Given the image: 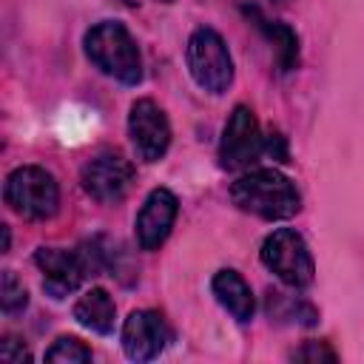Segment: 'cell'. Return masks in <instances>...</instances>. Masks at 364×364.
Returning a JSON list of instances; mask_svg holds the SVG:
<instances>
[{
    "label": "cell",
    "instance_id": "obj_1",
    "mask_svg": "<svg viewBox=\"0 0 364 364\" xmlns=\"http://www.w3.org/2000/svg\"><path fill=\"white\" fill-rule=\"evenodd\" d=\"M230 199L239 210L253 213L267 222L290 219L301 208L299 188L290 176H284L276 168H250L242 171V176L230 185Z\"/></svg>",
    "mask_w": 364,
    "mask_h": 364
},
{
    "label": "cell",
    "instance_id": "obj_2",
    "mask_svg": "<svg viewBox=\"0 0 364 364\" xmlns=\"http://www.w3.org/2000/svg\"><path fill=\"white\" fill-rule=\"evenodd\" d=\"M85 57L122 85H136L142 80V57L131 31L117 20H102L85 31Z\"/></svg>",
    "mask_w": 364,
    "mask_h": 364
},
{
    "label": "cell",
    "instance_id": "obj_3",
    "mask_svg": "<svg viewBox=\"0 0 364 364\" xmlns=\"http://www.w3.org/2000/svg\"><path fill=\"white\" fill-rule=\"evenodd\" d=\"M3 199L17 216L43 222L60 208V185L54 173L40 165H20L6 176Z\"/></svg>",
    "mask_w": 364,
    "mask_h": 364
},
{
    "label": "cell",
    "instance_id": "obj_4",
    "mask_svg": "<svg viewBox=\"0 0 364 364\" xmlns=\"http://www.w3.org/2000/svg\"><path fill=\"white\" fill-rule=\"evenodd\" d=\"M185 60H188V71H191L193 82L202 91L225 94L230 88V82H233V60H230L228 43L210 26H199V28L191 31L188 48H185Z\"/></svg>",
    "mask_w": 364,
    "mask_h": 364
},
{
    "label": "cell",
    "instance_id": "obj_5",
    "mask_svg": "<svg viewBox=\"0 0 364 364\" xmlns=\"http://www.w3.org/2000/svg\"><path fill=\"white\" fill-rule=\"evenodd\" d=\"M262 264L287 287L301 290L307 284H313L316 276V262L313 253L304 242V236L293 228H279L273 230L264 242H262Z\"/></svg>",
    "mask_w": 364,
    "mask_h": 364
},
{
    "label": "cell",
    "instance_id": "obj_6",
    "mask_svg": "<svg viewBox=\"0 0 364 364\" xmlns=\"http://www.w3.org/2000/svg\"><path fill=\"white\" fill-rule=\"evenodd\" d=\"M264 154V136L259 131V119L247 105H236L225 122L219 142V165L225 171H250L256 159Z\"/></svg>",
    "mask_w": 364,
    "mask_h": 364
},
{
    "label": "cell",
    "instance_id": "obj_7",
    "mask_svg": "<svg viewBox=\"0 0 364 364\" xmlns=\"http://www.w3.org/2000/svg\"><path fill=\"white\" fill-rule=\"evenodd\" d=\"M80 182L82 191L100 202V205H114L119 199H125V193L134 185V165L117 154V151H102L97 156H91L82 171H80Z\"/></svg>",
    "mask_w": 364,
    "mask_h": 364
},
{
    "label": "cell",
    "instance_id": "obj_8",
    "mask_svg": "<svg viewBox=\"0 0 364 364\" xmlns=\"http://www.w3.org/2000/svg\"><path fill=\"white\" fill-rule=\"evenodd\" d=\"M128 136L142 162H156L171 145V122L154 100L142 97L128 111Z\"/></svg>",
    "mask_w": 364,
    "mask_h": 364
},
{
    "label": "cell",
    "instance_id": "obj_9",
    "mask_svg": "<svg viewBox=\"0 0 364 364\" xmlns=\"http://www.w3.org/2000/svg\"><path fill=\"white\" fill-rule=\"evenodd\" d=\"M34 264L43 273V287L48 296L63 299L68 293H74L85 276V259L80 250H65V247H37L34 253Z\"/></svg>",
    "mask_w": 364,
    "mask_h": 364
},
{
    "label": "cell",
    "instance_id": "obj_10",
    "mask_svg": "<svg viewBox=\"0 0 364 364\" xmlns=\"http://www.w3.org/2000/svg\"><path fill=\"white\" fill-rule=\"evenodd\" d=\"M171 338V330L156 310H134L122 324V350L131 361L156 358Z\"/></svg>",
    "mask_w": 364,
    "mask_h": 364
},
{
    "label": "cell",
    "instance_id": "obj_11",
    "mask_svg": "<svg viewBox=\"0 0 364 364\" xmlns=\"http://www.w3.org/2000/svg\"><path fill=\"white\" fill-rule=\"evenodd\" d=\"M176 210H179L176 196L168 188H154L148 193V199L142 202V208L136 213V222H134L136 245L142 250H156L168 239V233L176 222Z\"/></svg>",
    "mask_w": 364,
    "mask_h": 364
},
{
    "label": "cell",
    "instance_id": "obj_12",
    "mask_svg": "<svg viewBox=\"0 0 364 364\" xmlns=\"http://www.w3.org/2000/svg\"><path fill=\"white\" fill-rule=\"evenodd\" d=\"M210 290H213L216 301H219L239 324H247V321L253 318L256 301H253V290H250V284L242 279V273H236V270H230V267L219 270V273L213 276V282H210Z\"/></svg>",
    "mask_w": 364,
    "mask_h": 364
},
{
    "label": "cell",
    "instance_id": "obj_13",
    "mask_svg": "<svg viewBox=\"0 0 364 364\" xmlns=\"http://www.w3.org/2000/svg\"><path fill=\"white\" fill-rule=\"evenodd\" d=\"M74 318L91 330V333H100V336H108L114 330V318H117V307H114V299L108 296V290L102 287H91L85 290L77 304H74Z\"/></svg>",
    "mask_w": 364,
    "mask_h": 364
},
{
    "label": "cell",
    "instance_id": "obj_14",
    "mask_svg": "<svg viewBox=\"0 0 364 364\" xmlns=\"http://www.w3.org/2000/svg\"><path fill=\"white\" fill-rule=\"evenodd\" d=\"M259 20V28L264 31V37L270 40L273 51H276V63L282 71H293L299 65V37L296 31L287 26V23H279V20Z\"/></svg>",
    "mask_w": 364,
    "mask_h": 364
},
{
    "label": "cell",
    "instance_id": "obj_15",
    "mask_svg": "<svg viewBox=\"0 0 364 364\" xmlns=\"http://www.w3.org/2000/svg\"><path fill=\"white\" fill-rule=\"evenodd\" d=\"M46 361H63V364H85L91 361V350L77 336H60L48 350Z\"/></svg>",
    "mask_w": 364,
    "mask_h": 364
},
{
    "label": "cell",
    "instance_id": "obj_16",
    "mask_svg": "<svg viewBox=\"0 0 364 364\" xmlns=\"http://www.w3.org/2000/svg\"><path fill=\"white\" fill-rule=\"evenodd\" d=\"M0 304H3V313L6 316H17L26 310L28 304V293L23 287V282L14 276V270H3V290H0Z\"/></svg>",
    "mask_w": 364,
    "mask_h": 364
},
{
    "label": "cell",
    "instance_id": "obj_17",
    "mask_svg": "<svg viewBox=\"0 0 364 364\" xmlns=\"http://www.w3.org/2000/svg\"><path fill=\"white\" fill-rule=\"evenodd\" d=\"M293 361H336V350L327 341H304L299 350L290 353Z\"/></svg>",
    "mask_w": 364,
    "mask_h": 364
},
{
    "label": "cell",
    "instance_id": "obj_18",
    "mask_svg": "<svg viewBox=\"0 0 364 364\" xmlns=\"http://www.w3.org/2000/svg\"><path fill=\"white\" fill-rule=\"evenodd\" d=\"M0 358H3L6 364H23V361H28L31 355H28V350H26V344H23L20 338L6 336L3 344H0Z\"/></svg>",
    "mask_w": 364,
    "mask_h": 364
},
{
    "label": "cell",
    "instance_id": "obj_19",
    "mask_svg": "<svg viewBox=\"0 0 364 364\" xmlns=\"http://www.w3.org/2000/svg\"><path fill=\"white\" fill-rule=\"evenodd\" d=\"M9 242H11V236H9V225H3V253L9 250Z\"/></svg>",
    "mask_w": 364,
    "mask_h": 364
},
{
    "label": "cell",
    "instance_id": "obj_20",
    "mask_svg": "<svg viewBox=\"0 0 364 364\" xmlns=\"http://www.w3.org/2000/svg\"><path fill=\"white\" fill-rule=\"evenodd\" d=\"M159 3H171V0H159Z\"/></svg>",
    "mask_w": 364,
    "mask_h": 364
}]
</instances>
